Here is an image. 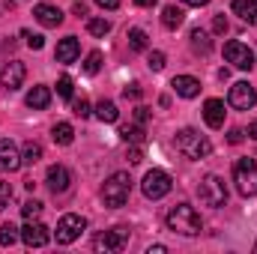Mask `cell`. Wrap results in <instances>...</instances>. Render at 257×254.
Masks as SVG:
<instances>
[{
    "mask_svg": "<svg viewBox=\"0 0 257 254\" xmlns=\"http://www.w3.org/2000/svg\"><path fill=\"white\" fill-rule=\"evenodd\" d=\"M9 203H12V186L0 180V212H3V209H6Z\"/></svg>",
    "mask_w": 257,
    "mask_h": 254,
    "instance_id": "d6a6232c",
    "label": "cell"
},
{
    "mask_svg": "<svg viewBox=\"0 0 257 254\" xmlns=\"http://www.w3.org/2000/svg\"><path fill=\"white\" fill-rule=\"evenodd\" d=\"M57 96H60V99H72V78H69V75H63V78L57 81Z\"/></svg>",
    "mask_w": 257,
    "mask_h": 254,
    "instance_id": "1f68e13d",
    "label": "cell"
},
{
    "mask_svg": "<svg viewBox=\"0 0 257 254\" xmlns=\"http://www.w3.org/2000/svg\"><path fill=\"white\" fill-rule=\"evenodd\" d=\"M39 159H42V147L30 141V144L24 147V156H21V162H27V165H36Z\"/></svg>",
    "mask_w": 257,
    "mask_h": 254,
    "instance_id": "f1b7e54d",
    "label": "cell"
},
{
    "mask_svg": "<svg viewBox=\"0 0 257 254\" xmlns=\"http://www.w3.org/2000/svg\"><path fill=\"white\" fill-rule=\"evenodd\" d=\"M87 30H90L93 36H105V33H111V21H105V18H90V21H87Z\"/></svg>",
    "mask_w": 257,
    "mask_h": 254,
    "instance_id": "4316f807",
    "label": "cell"
},
{
    "mask_svg": "<svg viewBox=\"0 0 257 254\" xmlns=\"http://www.w3.org/2000/svg\"><path fill=\"white\" fill-rule=\"evenodd\" d=\"M254 102H257V93L248 81H236V84L230 87V105H233L236 111H251Z\"/></svg>",
    "mask_w": 257,
    "mask_h": 254,
    "instance_id": "30bf717a",
    "label": "cell"
},
{
    "mask_svg": "<svg viewBox=\"0 0 257 254\" xmlns=\"http://www.w3.org/2000/svg\"><path fill=\"white\" fill-rule=\"evenodd\" d=\"M24 162H21V153H18V147L9 141V138H3L0 141V171H18Z\"/></svg>",
    "mask_w": 257,
    "mask_h": 254,
    "instance_id": "4fadbf2b",
    "label": "cell"
},
{
    "mask_svg": "<svg viewBox=\"0 0 257 254\" xmlns=\"http://www.w3.org/2000/svg\"><path fill=\"white\" fill-rule=\"evenodd\" d=\"M230 9H233L245 24H257V0H233Z\"/></svg>",
    "mask_w": 257,
    "mask_h": 254,
    "instance_id": "d6986e66",
    "label": "cell"
},
{
    "mask_svg": "<svg viewBox=\"0 0 257 254\" xmlns=\"http://www.w3.org/2000/svg\"><path fill=\"white\" fill-rule=\"evenodd\" d=\"M189 39H192V48L197 51V54H209L212 42H209V33H206L203 27H194L192 33H189Z\"/></svg>",
    "mask_w": 257,
    "mask_h": 254,
    "instance_id": "7402d4cb",
    "label": "cell"
},
{
    "mask_svg": "<svg viewBox=\"0 0 257 254\" xmlns=\"http://www.w3.org/2000/svg\"><path fill=\"white\" fill-rule=\"evenodd\" d=\"M24 78H27V69H24L21 60H9V63L0 69V81H3L6 90H18L24 84Z\"/></svg>",
    "mask_w": 257,
    "mask_h": 254,
    "instance_id": "7c38bea8",
    "label": "cell"
},
{
    "mask_svg": "<svg viewBox=\"0 0 257 254\" xmlns=\"http://www.w3.org/2000/svg\"><path fill=\"white\" fill-rule=\"evenodd\" d=\"M254 254H257V242H254Z\"/></svg>",
    "mask_w": 257,
    "mask_h": 254,
    "instance_id": "7dc6e473",
    "label": "cell"
},
{
    "mask_svg": "<svg viewBox=\"0 0 257 254\" xmlns=\"http://www.w3.org/2000/svg\"><path fill=\"white\" fill-rule=\"evenodd\" d=\"M21 215H24L27 221H33V218H39V215H42V203H39V200H27V203L21 206Z\"/></svg>",
    "mask_w": 257,
    "mask_h": 254,
    "instance_id": "f546056e",
    "label": "cell"
},
{
    "mask_svg": "<svg viewBox=\"0 0 257 254\" xmlns=\"http://www.w3.org/2000/svg\"><path fill=\"white\" fill-rule=\"evenodd\" d=\"M120 138H123L126 144H144L147 135H144V126H141V123H135V126H123L120 129Z\"/></svg>",
    "mask_w": 257,
    "mask_h": 254,
    "instance_id": "d4e9b609",
    "label": "cell"
},
{
    "mask_svg": "<svg viewBox=\"0 0 257 254\" xmlns=\"http://www.w3.org/2000/svg\"><path fill=\"white\" fill-rule=\"evenodd\" d=\"M248 138H251V141H257V120L248 126Z\"/></svg>",
    "mask_w": 257,
    "mask_h": 254,
    "instance_id": "ee69618b",
    "label": "cell"
},
{
    "mask_svg": "<svg viewBox=\"0 0 257 254\" xmlns=\"http://www.w3.org/2000/svg\"><path fill=\"white\" fill-rule=\"evenodd\" d=\"M84 230H87V221H84L81 215H63V218L57 221V242H60V245H69V242H75Z\"/></svg>",
    "mask_w": 257,
    "mask_h": 254,
    "instance_id": "ba28073f",
    "label": "cell"
},
{
    "mask_svg": "<svg viewBox=\"0 0 257 254\" xmlns=\"http://www.w3.org/2000/svg\"><path fill=\"white\" fill-rule=\"evenodd\" d=\"M165 251H168L165 245H153V248H150V251H147V254H165Z\"/></svg>",
    "mask_w": 257,
    "mask_h": 254,
    "instance_id": "f6af8a7d",
    "label": "cell"
},
{
    "mask_svg": "<svg viewBox=\"0 0 257 254\" xmlns=\"http://www.w3.org/2000/svg\"><path fill=\"white\" fill-rule=\"evenodd\" d=\"M128 194H132V177L123 174V171L120 174H111L105 180V186H102V200H105L108 209H120L128 200Z\"/></svg>",
    "mask_w": 257,
    "mask_h": 254,
    "instance_id": "3957f363",
    "label": "cell"
},
{
    "mask_svg": "<svg viewBox=\"0 0 257 254\" xmlns=\"http://www.w3.org/2000/svg\"><path fill=\"white\" fill-rule=\"evenodd\" d=\"M45 183H48V189L54 191V194H63V191L69 189V183H72V174L66 171L63 165H51V168H48Z\"/></svg>",
    "mask_w": 257,
    "mask_h": 254,
    "instance_id": "5bb4252c",
    "label": "cell"
},
{
    "mask_svg": "<svg viewBox=\"0 0 257 254\" xmlns=\"http://www.w3.org/2000/svg\"><path fill=\"white\" fill-rule=\"evenodd\" d=\"M126 159H128V165H138V162L144 159V150H141V144H128Z\"/></svg>",
    "mask_w": 257,
    "mask_h": 254,
    "instance_id": "836d02e7",
    "label": "cell"
},
{
    "mask_svg": "<svg viewBox=\"0 0 257 254\" xmlns=\"http://www.w3.org/2000/svg\"><path fill=\"white\" fill-rule=\"evenodd\" d=\"M197 194H200V203H203V206H212V209H218V206L227 203V186H224V180L215 177V174H209V177L200 180Z\"/></svg>",
    "mask_w": 257,
    "mask_h": 254,
    "instance_id": "277c9868",
    "label": "cell"
},
{
    "mask_svg": "<svg viewBox=\"0 0 257 254\" xmlns=\"http://www.w3.org/2000/svg\"><path fill=\"white\" fill-rule=\"evenodd\" d=\"M78 54H81V45H78V39H75V36H66V39L57 42V51H54L57 63H75V60H78Z\"/></svg>",
    "mask_w": 257,
    "mask_h": 254,
    "instance_id": "ac0fdd59",
    "label": "cell"
},
{
    "mask_svg": "<svg viewBox=\"0 0 257 254\" xmlns=\"http://www.w3.org/2000/svg\"><path fill=\"white\" fill-rule=\"evenodd\" d=\"M171 186H174V180H171V174L162 171V168L147 171V174H144V183H141V189H144V194H147L150 200H162V197L171 191Z\"/></svg>",
    "mask_w": 257,
    "mask_h": 254,
    "instance_id": "8992f818",
    "label": "cell"
},
{
    "mask_svg": "<svg viewBox=\"0 0 257 254\" xmlns=\"http://www.w3.org/2000/svg\"><path fill=\"white\" fill-rule=\"evenodd\" d=\"M224 57H227V63H233L236 69H242V72L254 69V51L248 45H242V42H227L224 45Z\"/></svg>",
    "mask_w": 257,
    "mask_h": 254,
    "instance_id": "9c48e42d",
    "label": "cell"
},
{
    "mask_svg": "<svg viewBox=\"0 0 257 254\" xmlns=\"http://www.w3.org/2000/svg\"><path fill=\"white\" fill-rule=\"evenodd\" d=\"M224 102L221 99H206V105H203V120H206V126L209 129H221L224 126Z\"/></svg>",
    "mask_w": 257,
    "mask_h": 254,
    "instance_id": "9a60e30c",
    "label": "cell"
},
{
    "mask_svg": "<svg viewBox=\"0 0 257 254\" xmlns=\"http://www.w3.org/2000/svg\"><path fill=\"white\" fill-rule=\"evenodd\" d=\"M242 138H245V132H242V129H230V135H227V141H230V144H242Z\"/></svg>",
    "mask_w": 257,
    "mask_h": 254,
    "instance_id": "60d3db41",
    "label": "cell"
},
{
    "mask_svg": "<svg viewBox=\"0 0 257 254\" xmlns=\"http://www.w3.org/2000/svg\"><path fill=\"white\" fill-rule=\"evenodd\" d=\"M15 239H18V227L6 221V224L0 227V245H6V248H9V245H15Z\"/></svg>",
    "mask_w": 257,
    "mask_h": 254,
    "instance_id": "83f0119b",
    "label": "cell"
},
{
    "mask_svg": "<svg viewBox=\"0 0 257 254\" xmlns=\"http://www.w3.org/2000/svg\"><path fill=\"white\" fill-rule=\"evenodd\" d=\"M177 150H180L186 159L200 162V159H206V156L212 153V144H209V138L200 135L197 129H180V132H177Z\"/></svg>",
    "mask_w": 257,
    "mask_h": 254,
    "instance_id": "7a4b0ae2",
    "label": "cell"
},
{
    "mask_svg": "<svg viewBox=\"0 0 257 254\" xmlns=\"http://www.w3.org/2000/svg\"><path fill=\"white\" fill-rule=\"evenodd\" d=\"M171 87H174V93L183 96V99H194V96L200 93V81L192 78V75H177V78L171 81Z\"/></svg>",
    "mask_w": 257,
    "mask_h": 254,
    "instance_id": "e0dca14e",
    "label": "cell"
},
{
    "mask_svg": "<svg viewBox=\"0 0 257 254\" xmlns=\"http://www.w3.org/2000/svg\"><path fill=\"white\" fill-rule=\"evenodd\" d=\"M72 111H75V114H78V117H81V120H84V117H90V114H93V111H90V102H87V99H78V102H75V105H72Z\"/></svg>",
    "mask_w": 257,
    "mask_h": 254,
    "instance_id": "8d00e7d4",
    "label": "cell"
},
{
    "mask_svg": "<svg viewBox=\"0 0 257 254\" xmlns=\"http://www.w3.org/2000/svg\"><path fill=\"white\" fill-rule=\"evenodd\" d=\"M183 21H186V12H183L180 6H165V9H162V24H165L168 30H180Z\"/></svg>",
    "mask_w": 257,
    "mask_h": 254,
    "instance_id": "44dd1931",
    "label": "cell"
},
{
    "mask_svg": "<svg viewBox=\"0 0 257 254\" xmlns=\"http://www.w3.org/2000/svg\"><path fill=\"white\" fill-rule=\"evenodd\" d=\"M24 39H27V45H30L33 51H39V48L45 45V39H42L39 33H30V30H24Z\"/></svg>",
    "mask_w": 257,
    "mask_h": 254,
    "instance_id": "d590c367",
    "label": "cell"
},
{
    "mask_svg": "<svg viewBox=\"0 0 257 254\" xmlns=\"http://www.w3.org/2000/svg\"><path fill=\"white\" fill-rule=\"evenodd\" d=\"M48 102H51V90L48 87H33L30 93H27V108H33V111H42V108H48Z\"/></svg>",
    "mask_w": 257,
    "mask_h": 254,
    "instance_id": "ffe728a7",
    "label": "cell"
},
{
    "mask_svg": "<svg viewBox=\"0 0 257 254\" xmlns=\"http://www.w3.org/2000/svg\"><path fill=\"white\" fill-rule=\"evenodd\" d=\"M212 30H215V33H227V18H224V15H215Z\"/></svg>",
    "mask_w": 257,
    "mask_h": 254,
    "instance_id": "f35d334b",
    "label": "cell"
},
{
    "mask_svg": "<svg viewBox=\"0 0 257 254\" xmlns=\"http://www.w3.org/2000/svg\"><path fill=\"white\" fill-rule=\"evenodd\" d=\"M51 138H54V144H60V147H69V144L75 141V129L69 126V123H57V126L51 129Z\"/></svg>",
    "mask_w": 257,
    "mask_h": 254,
    "instance_id": "cb8c5ba5",
    "label": "cell"
},
{
    "mask_svg": "<svg viewBox=\"0 0 257 254\" xmlns=\"http://www.w3.org/2000/svg\"><path fill=\"white\" fill-rule=\"evenodd\" d=\"M141 93H144V90H141V84H128L126 90H123V96H126V99H141Z\"/></svg>",
    "mask_w": 257,
    "mask_h": 254,
    "instance_id": "74e56055",
    "label": "cell"
},
{
    "mask_svg": "<svg viewBox=\"0 0 257 254\" xmlns=\"http://www.w3.org/2000/svg\"><path fill=\"white\" fill-rule=\"evenodd\" d=\"M128 48L132 51H147V33L141 27H132L128 30Z\"/></svg>",
    "mask_w": 257,
    "mask_h": 254,
    "instance_id": "484cf974",
    "label": "cell"
},
{
    "mask_svg": "<svg viewBox=\"0 0 257 254\" xmlns=\"http://www.w3.org/2000/svg\"><path fill=\"white\" fill-rule=\"evenodd\" d=\"M96 6H102V9H117L120 0H96Z\"/></svg>",
    "mask_w": 257,
    "mask_h": 254,
    "instance_id": "b9f144b4",
    "label": "cell"
},
{
    "mask_svg": "<svg viewBox=\"0 0 257 254\" xmlns=\"http://www.w3.org/2000/svg\"><path fill=\"white\" fill-rule=\"evenodd\" d=\"M21 239H24V245H30V248H42V245H48V239H51V233H48V227L42 224V221H27L24 227H21Z\"/></svg>",
    "mask_w": 257,
    "mask_h": 254,
    "instance_id": "8fae6325",
    "label": "cell"
},
{
    "mask_svg": "<svg viewBox=\"0 0 257 254\" xmlns=\"http://www.w3.org/2000/svg\"><path fill=\"white\" fill-rule=\"evenodd\" d=\"M168 227L174 230V233H180V236H197L200 233V227H203V221H200V212L189 206V203H177L171 212H168Z\"/></svg>",
    "mask_w": 257,
    "mask_h": 254,
    "instance_id": "6da1fadb",
    "label": "cell"
},
{
    "mask_svg": "<svg viewBox=\"0 0 257 254\" xmlns=\"http://www.w3.org/2000/svg\"><path fill=\"white\" fill-rule=\"evenodd\" d=\"M33 15H36V21H39L42 27H60V24H63V12H60L57 6H51V3H39V6L33 9Z\"/></svg>",
    "mask_w": 257,
    "mask_h": 254,
    "instance_id": "2e32d148",
    "label": "cell"
},
{
    "mask_svg": "<svg viewBox=\"0 0 257 254\" xmlns=\"http://www.w3.org/2000/svg\"><path fill=\"white\" fill-rule=\"evenodd\" d=\"M99 69H102V54H99V51H90L87 60H84V72H87V75H96Z\"/></svg>",
    "mask_w": 257,
    "mask_h": 254,
    "instance_id": "4dcf8cb0",
    "label": "cell"
},
{
    "mask_svg": "<svg viewBox=\"0 0 257 254\" xmlns=\"http://www.w3.org/2000/svg\"><path fill=\"white\" fill-rule=\"evenodd\" d=\"M183 3H186V6H206L209 0H183Z\"/></svg>",
    "mask_w": 257,
    "mask_h": 254,
    "instance_id": "7bdbcfd3",
    "label": "cell"
},
{
    "mask_svg": "<svg viewBox=\"0 0 257 254\" xmlns=\"http://www.w3.org/2000/svg\"><path fill=\"white\" fill-rule=\"evenodd\" d=\"M233 183H236L239 194L254 197L257 194V162L254 159H239L233 165Z\"/></svg>",
    "mask_w": 257,
    "mask_h": 254,
    "instance_id": "5b68a950",
    "label": "cell"
},
{
    "mask_svg": "<svg viewBox=\"0 0 257 254\" xmlns=\"http://www.w3.org/2000/svg\"><path fill=\"white\" fill-rule=\"evenodd\" d=\"M96 117H99L102 123H117L120 111H117V105H114L111 99H102V102L96 105Z\"/></svg>",
    "mask_w": 257,
    "mask_h": 254,
    "instance_id": "603a6c76",
    "label": "cell"
},
{
    "mask_svg": "<svg viewBox=\"0 0 257 254\" xmlns=\"http://www.w3.org/2000/svg\"><path fill=\"white\" fill-rule=\"evenodd\" d=\"M135 120H138V123L144 126V123L150 120V108H144V105H141V108H135Z\"/></svg>",
    "mask_w": 257,
    "mask_h": 254,
    "instance_id": "ab89813d",
    "label": "cell"
},
{
    "mask_svg": "<svg viewBox=\"0 0 257 254\" xmlns=\"http://www.w3.org/2000/svg\"><path fill=\"white\" fill-rule=\"evenodd\" d=\"M150 69L153 72H162L165 69V54L162 51H150Z\"/></svg>",
    "mask_w": 257,
    "mask_h": 254,
    "instance_id": "e575fe53",
    "label": "cell"
},
{
    "mask_svg": "<svg viewBox=\"0 0 257 254\" xmlns=\"http://www.w3.org/2000/svg\"><path fill=\"white\" fill-rule=\"evenodd\" d=\"M135 3H138V6H144V9H147V6H156V0H135Z\"/></svg>",
    "mask_w": 257,
    "mask_h": 254,
    "instance_id": "bcb514c9",
    "label": "cell"
},
{
    "mask_svg": "<svg viewBox=\"0 0 257 254\" xmlns=\"http://www.w3.org/2000/svg\"><path fill=\"white\" fill-rule=\"evenodd\" d=\"M126 245H128V227H111V230H105V233H99L93 239V248L105 254H117Z\"/></svg>",
    "mask_w": 257,
    "mask_h": 254,
    "instance_id": "52a82bcc",
    "label": "cell"
}]
</instances>
